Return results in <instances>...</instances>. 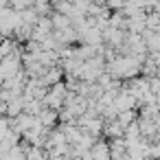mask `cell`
<instances>
[{"mask_svg": "<svg viewBox=\"0 0 160 160\" xmlns=\"http://www.w3.org/2000/svg\"><path fill=\"white\" fill-rule=\"evenodd\" d=\"M51 22H53V31H62V29L70 27V18H68L66 13H59V11H55V13H53Z\"/></svg>", "mask_w": 160, "mask_h": 160, "instance_id": "1", "label": "cell"}, {"mask_svg": "<svg viewBox=\"0 0 160 160\" xmlns=\"http://www.w3.org/2000/svg\"><path fill=\"white\" fill-rule=\"evenodd\" d=\"M33 5V0H11V7L20 13V11H24V9H29Z\"/></svg>", "mask_w": 160, "mask_h": 160, "instance_id": "2", "label": "cell"}]
</instances>
